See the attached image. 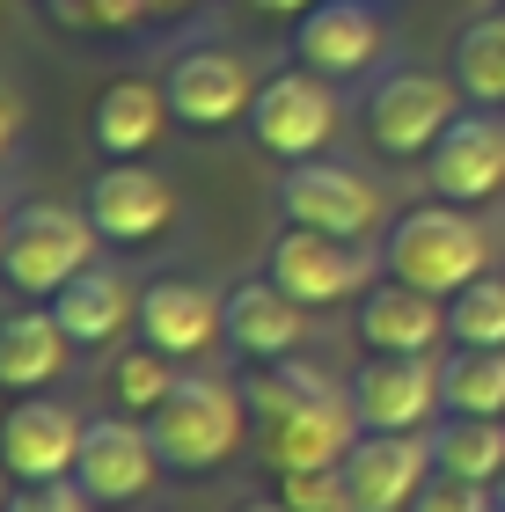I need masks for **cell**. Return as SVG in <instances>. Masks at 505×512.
<instances>
[{"label": "cell", "instance_id": "6da1fadb", "mask_svg": "<svg viewBox=\"0 0 505 512\" xmlns=\"http://www.w3.org/2000/svg\"><path fill=\"white\" fill-rule=\"evenodd\" d=\"M242 388H249V425H257L271 476L279 469H330L366 432L359 410H352V388H337L330 374H315L301 359H271Z\"/></svg>", "mask_w": 505, "mask_h": 512}, {"label": "cell", "instance_id": "7a4b0ae2", "mask_svg": "<svg viewBox=\"0 0 505 512\" xmlns=\"http://www.w3.org/2000/svg\"><path fill=\"white\" fill-rule=\"evenodd\" d=\"M381 264H388V278H403V286H425V293L454 300L469 278L491 271V227L476 220V205L425 198V205H410V213L388 227Z\"/></svg>", "mask_w": 505, "mask_h": 512}, {"label": "cell", "instance_id": "3957f363", "mask_svg": "<svg viewBox=\"0 0 505 512\" xmlns=\"http://www.w3.org/2000/svg\"><path fill=\"white\" fill-rule=\"evenodd\" d=\"M147 432H154V447H162V461L183 469V476L227 469V461L242 454V439L257 432L249 425V388L220 381V374H183L176 395L147 417Z\"/></svg>", "mask_w": 505, "mask_h": 512}, {"label": "cell", "instance_id": "277c9868", "mask_svg": "<svg viewBox=\"0 0 505 512\" xmlns=\"http://www.w3.org/2000/svg\"><path fill=\"white\" fill-rule=\"evenodd\" d=\"M96 220H88V205H22L8 220V249H0V278L22 293V300H52L59 286H74V278L96 264Z\"/></svg>", "mask_w": 505, "mask_h": 512}, {"label": "cell", "instance_id": "5b68a950", "mask_svg": "<svg viewBox=\"0 0 505 512\" xmlns=\"http://www.w3.org/2000/svg\"><path fill=\"white\" fill-rule=\"evenodd\" d=\"M249 132H257L264 154L279 161H315L337 139V81L308 74V66H286L257 88L249 103Z\"/></svg>", "mask_w": 505, "mask_h": 512}, {"label": "cell", "instance_id": "8992f818", "mask_svg": "<svg viewBox=\"0 0 505 512\" xmlns=\"http://www.w3.org/2000/svg\"><path fill=\"white\" fill-rule=\"evenodd\" d=\"M454 118H462V88L403 66V74H388L374 88V103H366V139H374L381 154H396V161H418V154H432V139Z\"/></svg>", "mask_w": 505, "mask_h": 512}, {"label": "cell", "instance_id": "52a82bcc", "mask_svg": "<svg viewBox=\"0 0 505 512\" xmlns=\"http://www.w3.org/2000/svg\"><path fill=\"white\" fill-rule=\"evenodd\" d=\"M279 213H286V227H323V235L366 242V235H374V220H381V191L359 169H337V161L315 154V161H286Z\"/></svg>", "mask_w": 505, "mask_h": 512}, {"label": "cell", "instance_id": "ba28073f", "mask_svg": "<svg viewBox=\"0 0 505 512\" xmlns=\"http://www.w3.org/2000/svg\"><path fill=\"white\" fill-rule=\"evenodd\" d=\"M271 278L301 308H337V300H359L374 286V256H366V242L323 235V227H286L271 242Z\"/></svg>", "mask_w": 505, "mask_h": 512}, {"label": "cell", "instance_id": "9c48e42d", "mask_svg": "<svg viewBox=\"0 0 505 512\" xmlns=\"http://www.w3.org/2000/svg\"><path fill=\"white\" fill-rule=\"evenodd\" d=\"M169 110L176 125L191 132H227V125H249V103H257V74H249V59H235L227 44H191V52H176L169 66Z\"/></svg>", "mask_w": 505, "mask_h": 512}, {"label": "cell", "instance_id": "30bf717a", "mask_svg": "<svg viewBox=\"0 0 505 512\" xmlns=\"http://www.w3.org/2000/svg\"><path fill=\"white\" fill-rule=\"evenodd\" d=\"M352 410L366 432H432V417L447 410L440 359H396V352H366L352 381Z\"/></svg>", "mask_w": 505, "mask_h": 512}, {"label": "cell", "instance_id": "8fae6325", "mask_svg": "<svg viewBox=\"0 0 505 512\" xmlns=\"http://www.w3.org/2000/svg\"><path fill=\"white\" fill-rule=\"evenodd\" d=\"M162 469H169L162 447H154V432H147L132 410H125V417H88L74 483H81L96 505H132V498H147Z\"/></svg>", "mask_w": 505, "mask_h": 512}, {"label": "cell", "instance_id": "7c38bea8", "mask_svg": "<svg viewBox=\"0 0 505 512\" xmlns=\"http://www.w3.org/2000/svg\"><path fill=\"white\" fill-rule=\"evenodd\" d=\"M337 469L359 512H410L440 461H432V432H359Z\"/></svg>", "mask_w": 505, "mask_h": 512}, {"label": "cell", "instance_id": "4fadbf2b", "mask_svg": "<svg viewBox=\"0 0 505 512\" xmlns=\"http://www.w3.org/2000/svg\"><path fill=\"white\" fill-rule=\"evenodd\" d=\"M81 432H88V417H74L66 403L22 395V403H8V417H0V469L15 483H66L74 461H81Z\"/></svg>", "mask_w": 505, "mask_h": 512}, {"label": "cell", "instance_id": "5bb4252c", "mask_svg": "<svg viewBox=\"0 0 505 512\" xmlns=\"http://www.w3.org/2000/svg\"><path fill=\"white\" fill-rule=\"evenodd\" d=\"M425 183L432 198H454V205H484L505 191V118L498 110H462L425 154Z\"/></svg>", "mask_w": 505, "mask_h": 512}, {"label": "cell", "instance_id": "9a60e30c", "mask_svg": "<svg viewBox=\"0 0 505 512\" xmlns=\"http://www.w3.org/2000/svg\"><path fill=\"white\" fill-rule=\"evenodd\" d=\"M293 59L323 81H352L381 59V8L374 0H315L293 15Z\"/></svg>", "mask_w": 505, "mask_h": 512}, {"label": "cell", "instance_id": "2e32d148", "mask_svg": "<svg viewBox=\"0 0 505 512\" xmlns=\"http://www.w3.org/2000/svg\"><path fill=\"white\" fill-rule=\"evenodd\" d=\"M88 220H96L103 242H154L176 227V183L162 169H132V161H110V169L88 183Z\"/></svg>", "mask_w": 505, "mask_h": 512}, {"label": "cell", "instance_id": "e0dca14e", "mask_svg": "<svg viewBox=\"0 0 505 512\" xmlns=\"http://www.w3.org/2000/svg\"><path fill=\"white\" fill-rule=\"evenodd\" d=\"M447 337V300L425 286H366L359 293V344L366 352H396V359H432Z\"/></svg>", "mask_w": 505, "mask_h": 512}, {"label": "cell", "instance_id": "ac0fdd59", "mask_svg": "<svg viewBox=\"0 0 505 512\" xmlns=\"http://www.w3.org/2000/svg\"><path fill=\"white\" fill-rule=\"evenodd\" d=\"M227 344H235L242 359H257V366L293 359L308 344V308L271 271L264 278H242V286L227 293Z\"/></svg>", "mask_w": 505, "mask_h": 512}, {"label": "cell", "instance_id": "d6986e66", "mask_svg": "<svg viewBox=\"0 0 505 512\" xmlns=\"http://www.w3.org/2000/svg\"><path fill=\"white\" fill-rule=\"evenodd\" d=\"M140 337L162 344L169 359H198L205 344L227 337V300H213L198 278H154L140 293Z\"/></svg>", "mask_w": 505, "mask_h": 512}, {"label": "cell", "instance_id": "ffe728a7", "mask_svg": "<svg viewBox=\"0 0 505 512\" xmlns=\"http://www.w3.org/2000/svg\"><path fill=\"white\" fill-rule=\"evenodd\" d=\"M52 315H59V330L74 337V344L96 352V344H118L132 322H140V286H132L118 264H103V256H96L74 286L52 293Z\"/></svg>", "mask_w": 505, "mask_h": 512}, {"label": "cell", "instance_id": "44dd1931", "mask_svg": "<svg viewBox=\"0 0 505 512\" xmlns=\"http://www.w3.org/2000/svg\"><path fill=\"white\" fill-rule=\"evenodd\" d=\"M169 88L162 81H147V74H118L96 96V110H88V132H96V147L110 154V161H140V154H154V139L169 132Z\"/></svg>", "mask_w": 505, "mask_h": 512}, {"label": "cell", "instance_id": "7402d4cb", "mask_svg": "<svg viewBox=\"0 0 505 512\" xmlns=\"http://www.w3.org/2000/svg\"><path fill=\"white\" fill-rule=\"evenodd\" d=\"M74 337L59 330L52 300H22L15 315H0V388L8 395H37L44 381H59Z\"/></svg>", "mask_w": 505, "mask_h": 512}, {"label": "cell", "instance_id": "603a6c76", "mask_svg": "<svg viewBox=\"0 0 505 512\" xmlns=\"http://www.w3.org/2000/svg\"><path fill=\"white\" fill-rule=\"evenodd\" d=\"M432 461H440L447 476H469V483H491L505 476V417H440L432 425Z\"/></svg>", "mask_w": 505, "mask_h": 512}, {"label": "cell", "instance_id": "cb8c5ba5", "mask_svg": "<svg viewBox=\"0 0 505 512\" xmlns=\"http://www.w3.org/2000/svg\"><path fill=\"white\" fill-rule=\"evenodd\" d=\"M454 88L476 110H505V15H476L454 37Z\"/></svg>", "mask_w": 505, "mask_h": 512}, {"label": "cell", "instance_id": "d4e9b609", "mask_svg": "<svg viewBox=\"0 0 505 512\" xmlns=\"http://www.w3.org/2000/svg\"><path fill=\"white\" fill-rule=\"evenodd\" d=\"M440 388H447L454 417H505V352H476V344H462V352L440 366Z\"/></svg>", "mask_w": 505, "mask_h": 512}, {"label": "cell", "instance_id": "484cf974", "mask_svg": "<svg viewBox=\"0 0 505 512\" xmlns=\"http://www.w3.org/2000/svg\"><path fill=\"white\" fill-rule=\"evenodd\" d=\"M176 366H183V359H169L162 344L140 337V344H125V352H118V366H110V388H118V403H125L132 417H154V410L176 395V381H183Z\"/></svg>", "mask_w": 505, "mask_h": 512}, {"label": "cell", "instance_id": "4316f807", "mask_svg": "<svg viewBox=\"0 0 505 512\" xmlns=\"http://www.w3.org/2000/svg\"><path fill=\"white\" fill-rule=\"evenodd\" d=\"M447 337L476 344V352H505V271L469 278V286L447 300Z\"/></svg>", "mask_w": 505, "mask_h": 512}, {"label": "cell", "instance_id": "83f0119b", "mask_svg": "<svg viewBox=\"0 0 505 512\" xmlns=\"http://www.w3.org/2000/svg\"><path fill=\"white\" fill-rule=\"evenodd\" d=\"M279 505L286 512H359L337 461L330 469H279Z\"/></svg>", "mask_w": 505, "mask_h": 512}, {"label": "cell", "instance_id": "f1b7e54d", "mask_svg": "<svg viewBox=\"0 0 505 512\" xmlns=\"http://www.w3.org/2000/svg\"><path fill=\"white\" fill-rule=\"evenodd\" d=\"M410 512H498V491H491V483H469V476L432 469V483L418 491V505H410Z\"/></svg>", "mask_w": 505, "mask_h": 512}, {"label": "cell", "instance_id": "f546056e", "mask_svg": "<svg viewBox=\"0 0 505 512\" xmlns=\"http://www.w3.org/2000/svg\"><path fill=\"white\" fill-rule=\"evenodd\" d=\"M88 505H96V498L66 476V483H15V498L0 505V512H88Z\"/></svg>", "mask_w": 505, "mask_h": 512}, {"label": "cell", "instance_id": "4dcf8cb0", "mask_svg": "<svg viewBox=\"0 0 505 512\" xmlns=\"http://www.w3.org/2000/svg\"><path fill=\"white\" fill-rule=\"evenodd\" d=\"M249 8H257V15H308L315 0H249Z\"/></svg>", "mask_w": 505, "mask_h": 512}, {"label": "cell", "instance_id": "1f68e13d", "mask_svg": "<svg viewBox=\"0 0 505 512\" xmlns=\"http://www.w3.org/2000/svg\"><path fill=\"white\" fill-rule=\"evenodd\" d=\"M8 147H15V103L0 96V154H8Z\"/></svg>", "mask_w": 505, "mask_h": 512}, {"label": "cell", "instance_id": "d6a6232c", "mask_svg": "<svg viewBox=\"0 0 505 512\" xmlns=\"http://www.w3.org/2000/svg\"><path fill=\"white\" fill-rule=\"evenodd\" d=\"M235 512H286V505H279V491H271V498H249V505H235Z\"/></svg>", "mask_w": 505, "mask_h": 512}, {"label": "cell", "instance_id": "836d02e7", "mask_svg": "<svg viewBox=\"0 0 505 512\" xmlns=\"http://www.w3.org/2000/svg\"><path fill=\"white\" fill-rule=\"evenodd\" d=\"M147 8H154V15H176V8H191V0H147Z\"/></svg>", "mask_w": 505, "mask_h": 512}, {"label": "cell", "instance_id": "e575fe53", "mask_svg": "<svg viewBox=\"0 0 505 512\" xmlns=\"http://www.w3.org/2000/svg\"><path fill=\"white\" fill-rule=\"evenodd\" d=\"M8 220H15V213H8V205H0V249H8Z\"/></svg>", "mask_w": 505, "mask_h": 512}, {"label": "cell", "instance_id": "d590c367", "mask_svg": "<svg viewBox=\"0 0 505 512\" xmlns=\"http://www.w3.org/2000/svg\"><path fill=\"white\" fill-rule=\"evenodd\" d=\"M498 505H505V476H498Z\"/></svg>", "mask_w": 505, "mask_h": 512}, {"label": "cell", "instance_id": "8d00e7d4", "mask_svg": "<svg viewBox=\"0 0 505 512\" xmlns=\"http://www.w3.org/2000/svg\"><path fill=\"white\" fill-rule=\"evenodd\" d=\"M498 512H505V505H498Z\"/></svg>", "mask_w": 505, "mask_h": 512}]
</instances>
